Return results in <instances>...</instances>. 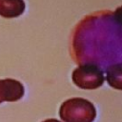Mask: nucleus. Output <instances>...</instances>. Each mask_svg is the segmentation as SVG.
I'll list each match as a JSON object with an SVG mask.
<instances>
[{
  "label": "nucleus",
  "mask_w": 122,
  "mask_h": 122,
  "mask_svg": "<svg viewBox=\"0 0 122 122\" xmlns=\"http://www.w3.org/2000/svg\"><path fill=\"white\" fill-rule=\"evenodd\" d=\"M59 116L64 122H93L96 116L95 107L84 98H71L62 103Z\"/></svg>",
  "instance_id": "nucleus-1"
},
{
  "label": "nucleus",
  "mask_w": 122,
  "mask_h": 122,
  "mask_svg": "<svg viewBox=\"0 0 122 122\" xmlns=\"http://www.w3.org/2000/svg\"><path fill=\"white\" fill-rule=\"evenodd\" d=\"M73 83L83 90H95L104 83L103 71L94 64H83L77 67L71 75Z\"/></svg>",
  "instance_id": "nucleus-2"
},
{
  "label": "nucleus",
  "mask_w": 122,
  "mask_h": 122,
  "mask_svg": "<svg viewBox=\"0 0 122 122\" xmlns=\"http://www.w3.org/2000/svg\"><path fill=\"white\" fill-rule=\"evenodd\" d=\"M24 92L25 89L21 82L10 78L0 80V99L2 102L17 101L23 97Z\"/></svg>",
  "instance_id": "nucleus-3"
},
{
  "label": "nucleus",
  "mask_w": 122,
  "mask_h": 122,
  "mask_svg": "<svg viewBox=\"0 0 122 122\" xmlns=\"http://www.w3.org/2000/svg\"><path fill=\"white\" fill-rule=\"evenodd\" d=\"M26 5L23 0H0V16L14 18L21 15Z\"/></svg>",
  "instance_id": "nucleus-4"
},
{
  "label": "nucleus",
  "mask_w": 122,
  "mask_h": 122,
  "mask_svg": "<svg viewBox=\"0 0 122 122\" xmlns=\"http://www.w3.org/2000/svg\"><path fill=\"white\" fill-rule=\"evenodd\" d=\"M106 80L112 88L122 91V63L113 64L107 68Z\"/></svg>",
  "instance_id": "nucleus-5"
},
{
  "label": "nucleus",
  "mask_w": 122,
  "mask_h": 122,
  "mask_svg": "<svg viewBox=\"0 0 122 122\" xmlns=\"http://www.w3.org/2000/svg\"><path fill=\"white\" fill-rule=\"evenodd\" d=\"M112 17H113V19L115 20V22L117 24L122 26V6L117 8L114 10V12L112 13Z\"/></svg>",
  "instance_id": "nucleus-6"
},
{
  "label": "nucleus",
  "mask_w": 122,
  "mask_h": 122,
  "mask_svg": "<svg viewBox=\"0 0 122 122\" xmlns=\"http://www.w3.org/2000/svg\"><path fill=\"white\" fill-rule=\"evenodd\" d=\"M43 122H60V121H58L57 119H54V118H51V119H47Z\"/></svg>",
  "instance_id": "nucleus-7"
},
{
  "label": "nucleus",
  "mask_w": 122,
  "mask_h": 122,
  "mask_svg": "<svg viewBox=\"0 0 122 122\" xmlns=\"http://www.w3.org/2000/svg\"><path fill=\"white\" fill-rule=\"evenodd\" d=\"M0 103H2V101H1V99H0Z\"/></svg>",
  "instance_id": "nucleus-8"
}]
</instances>
